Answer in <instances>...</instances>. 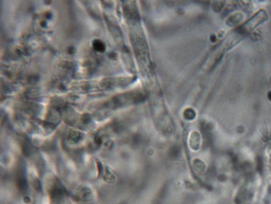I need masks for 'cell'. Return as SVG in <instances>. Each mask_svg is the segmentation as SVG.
I'll return each mask as SVG.
<instances>
[{"label": "cell", "mask_w": 271, "mask_h": 204, "mask_svg": "<svg viewBox=\"0 0 271 204\" xmlns=\"http://www.w3.org/2000/svg\"><path fill=\"white\" fill-rule=\"evenodd\" d=\"M93 48L97 51L100 52H103L105 50V45L103 42L99 40H95L93 42Z\"/></svg>", "instance_id": "1"}, {"label": "cell", "mask_w": 271, "mask_h": 204, "mask_svg": "<svg viewBox=\"0 0 271 204\" xmlns=\"http://www.w3.org/2000/svg\"><path fill=\"white\" fill-rule=\"evenodd\" d=\"M68 52L70 54H72L73 53H74L75 52V48H73V47H70V48H68Z\"/></svg>", "instance_id": "2"}, {"label": "cell", "mask_w": 271, "mask_h": 204, "mask_svg": "<svg viewBox=\"0 0 271 204\" xmlns=\"http://www.w3.org/2000/svg\"><path fill=\"white\" fill-rule=\"evenodd\" d=\"M46 17H47V18H51L50 17H51V14L50 13H48L46 14Z\"/></svg>", "instance_id": "3"}, {"label": "cell", "mask_w": 271, "mask_h": 204, "mask_svg": "<svg viewBox=\"0 0 271 204\" xmlns=\"http://www.w3.org/2000/svg\"><path fill=\"white\" fill-rule=\"evenodd\" d=\"M268 98L271 101V92H269L268 94Z\"/></svg>", "instance_id": "4"}]
</instances>
